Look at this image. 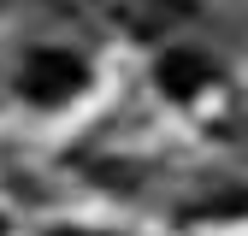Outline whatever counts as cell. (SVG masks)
<instances>
[{
  "mask_svg": "<svg viewBox=\"0 0 248 236\" xmlns=\"http://www.w3.org/2000/svg\"><path fill=\"white\" fill-rule=\"evenodd\" d=\"M195 213H207V219H236V213H248V189H231V195H213V201H201Z\"/></svg>",
  "mask_w": 248,
  "mask_h": 236,
  "instance_id": "4",
  "label": "cell"
},
{
  "mask_svg": "<svg viewBox=\"0 0 248 236\" xmlns=\"http://www.w3.org/2000/svg\"><path fill=\"white\" fill-rule=\"evenodd\" d=\"M236 118H242V124H236V130H242V136H248V106H242V112H236Z\"/></svg>",
  "mask_w": 248,
  "mask_h": 236,
  "instance_id": "5",
  "label": "cell"
},
{
  "mask_svg": "<svg viewBox=\"0 0 248 236\" xmlns=\"http://www.w3.org/2000/svg\"><path fill=\"white\" fill-rule=\"evenodd\" d=\"M83 83H89V65L77 53H59V47H36L18 71L24 101H36V106H65L71 95H83Z\"/></svg>",
  "mask_w": 248,
  "mask_h": 236,
  "instance_id": "1",
  "label": "cell"
},
{
  "mask_svg": "<svg viewBox=\"0 0 248 236\" xmlns=\"http://www.w3.org/2000/svg\"><path fill=\"white\" fill-rule=\"evenodd\" d=\"M207 83H213V65H207L201 53L171 47V53L160 59V88H166V101H195Z\"/></svg>",
  "mask_w": 248,
  "mask_h": 236,
  "instance_id": "3",
  "label": "cell"
},
{
  "mask_svg": "<svg viewBox=\"0 0 248 236\" xmlns=\"http://www.w3.org/2000/svg\"><path fill=\"white\" fill-rule=\"evenodd\" d=\"M0 236H6V219H0Z\"/></svg>",
  "mask_w": 248,
  "mask_h": 236,
  "instance_id": "6",
  "label": "cell"
},
{
  "mask_svg": "<svg viewBox=\"0 0 248 236\" xmlns=\"http://www.w3.org/2000/svg\"><path fill=\"white\" fill-rule=\"evenodd\" d=\"M107 18L124 24V36H136V42H154V36H166L171 24L189 18V0H101Z\"/></svg>",
  "mask_w": 248,
  "mask_h": 236,
  "instance_id": "2",
  "label": "cell"
}]
</instances>
